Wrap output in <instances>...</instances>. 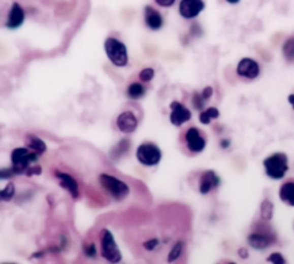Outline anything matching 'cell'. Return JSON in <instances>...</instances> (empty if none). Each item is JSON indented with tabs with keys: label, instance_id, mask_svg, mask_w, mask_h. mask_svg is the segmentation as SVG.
<instances>
[{
	"label": "cell",
	"instance_id": "obj_15",
	"mask_svg": "<svg viewBox=\"0 0 294 264\" xmlns=\"http://www.w3.org/2000/svg\"><path fill=\"white\" fill-rule=\"evenodd\" d=\"M24 11L17 3L13 4L11 8L10 15H8V20L6 22V26L8 29H17L20 28L22 23L24 22Z\"/></svg>",
	"mask_w": 294,
	"mask_h": 264
},
{
	"label": "cell",
	"instance_id": "obj_33",
	"mask_svg": "<svg viewBox=\"0 0 294 264\" xmlns=\"http://www.w3.org/2000/svg\"><path fill=\"white\" fill-rule=\"evenodd\" d=\"M14 174V171H13L12 168H7V169H2L0 170V178L2 179H8L11 178Z\"/></svg>",
	"mask_w": 294,
	"mask_h": 264
},
{
	"label": "cell",
	"instance_id": "obj_26",
	"mask_svg": "<svg viewBox=\"0 0 294 264\" xmlns=\"http://www.w3.org/2000/svg\"><path fill=\"white\" fill-rule=\"evenodd\" d=\"M154 77V70L152 68H145L139 74V78L142 82H151Z\"/></svg>",
	"mask_w": 294,
	"mask_h": 264
},
{
	"label": "cell",
	"instance_id": "obj_39",
	"mask_svg": "<svg viewBox=\"0 0 294 264\" xmlns=\"http://www.w3.org/2000/svg\"><path fill=\"white\" fill-rule=\"evenodd\" d=\"M293 227H294V223H293Z\"/></svg>",
	"mask_w": 294,
	"mask_h": 264
},
{
	"label": "cell",
	"instance_id": "obj_24",
	"mask_svg": "<svg viewBox=\"0 0 294 264\" xmlns=\"http://www.w3.org/2000/svg\"><path fill=\"white\" fill-rule=\"evenodd\" d=\"M183 247H184V243L183 241H178V243L174 246L173 248H171L170 253L168 255V262H175L176 259L179 258L182 253H183Z\"/></svg>",
	"mask_w": 294,
	"mask_h": 264
},
{
	"label": "cell",
	"instance_id": "obj_10",
	"mask_svg": "<svg viewBox=\"0 0 294 264\" xmlns=\"http://www.w3.org/2000/svg\"><path fill=\"white\" fill-rule=\"evenodd\" d=\"M237 74L244 78L254 79L260 74V65L255 60L244 58L239 61L238 65H237Z\"/></svg>",
	"mask_w": 294,
	"mask_h": 264
},
{
	"label": "cell",
	"instance_id": "obj_35",
	"mask_svg": "<svg viewBox=\"0 0 294 264\" xmlns=\"http://www.w3.org/2000/svg\"><path fill=\"white\" fill-rule=\"evenodd\" d=\"M238 254L241 258H247L248 257V250L246 248H240L238 250Z\"/></svg>",
	"mask_w": 294,
	"mask_h": 264
},
{
	"label": "cell",
	"instance_id": "obj_27",
	"mask_svg": "<svg viewBox=\"0 0 294 264\" xmlns=\"http://www.w3.org/2000/svg\"><path fill=\"white\" fill-rule=\"evenodd\" d=\"M159 245H160V241H159V239H156V238H153V239L145 241V243L143 244L144 248L148 250V252H152V250H154Z\"/></svg>",
	"mask_w": 294,
	"mask_h": 264
},
{
	"label": "cell",
	"instance_id": "obj_37",
	"mask_svg": "<svg viewBox=\"0 0 294 264\" xmlns=\"http://www.w3.org/2000/svg\"><path fill=\"white\" fill-rule=\"evenodd\" d=\"M288 103L292 105V107H293V109H294V94L288 95Z\"/></svg>",
	"mask_w": 294,
	"mask_h": 264
},
{
	"label": "cell",
	"instance_id": "obj_2",
	"mask_svg": "<svg viewBox=\"0 0 294 264\" xmlns=\"http://www.w3.org/2000/svg\"><path fill=\"white\" fill-rule=\"evenodd\" d=\"M99 183L108 194L115 200H123L130 193V187L123 180L114 177L112 175L102 174L99 176Z\"/></svg>",
	"mask_w": 294,
	"mask_h": 264
},
{
	"label": "cell",
	"instance_id": "obj_38",
	"mask_svg": "<svg viewBox=\"0 0 294 264\" xmlns=\"http://www.w3.org/2000/svg\"><path fill=\"white\" fill-rule=\"evenodd\" d=\"M227 3H230V4H237V3H239L240 0H226Z\"/></svg>",
	"mask_w": 294,
	"mask_h": 264
},
{
	"label": "cell",
	"instance_id": "obj_19",
	"mask_svg": "<svg viewBox=\"0 0 294 264\" xmlns=\"http://www.w3.org/2000/svg\"><path fill=\"white\" fill-rule=\"evenodd\" d=\"M219 116V111L217 108H215V107H209L208 109H206V111H204L203 113L200 114V117H199V120L200 122L203 123V124H209L210 121L212 120H215V118H218Z\"/></svg>",
	"mask_w": 294,
	"mask_h": 264
},
{
	"label": "cell",
	"instance_id": "obj_23",
	"mask_svg": "<svg viewBox=\"0 0 294 264\" xmlns=\"http://www.w3.org/2000/svg\"><path fill=\"white\" fill-rule=\"evenodd\" d=\"M130 149V142L128 139H122L120 143H118L115 147H114L113 152H112V157L113 158H116L121 155V154L126 153V151Z\"/></svg>",
	"mask_w": 294,
	"mask_h": 264
},
{
	"label": "cell",
	"instance_id": "obj_25",
	"mask_svg": "<svg viewBox=\"0 0 294 264\" xmlns=\"http://www.w3.org/2000/svg\"><path fill=\"white\" fill-rule=\"evenodd\" d=\"M15 194V186L13 183H8L5 188L0 192V197L3 201H11Z\"/></svg>",
	"mask_w": 294,
	"mask_h": 264
},
{
	"label": "cell",
	"instance_id": "obj_1",
	"mask_svg": "<svg viewBox=\"0 0 294 264\" xmlns=\"http://www.w3.org/2000/svg\"><path fill=\"white\" fill-rule=\"evenodd\" d=\"M38 158H39L38 154L32 152L31 149L24 147L15 148L14 151L12 152L11 155L12 160L11 168L14 171L15 175L25 174L30 166L37 163Z\"/></svg>",
	"mask_w": 294,
	"mask_h": 264
},
{
	"label": "cell",
	"instance_id": "obj_31",
	"mask_svg": "<svg viewBox=\"0 0 294 264\" xmlns=\"http://www.w3.org/2000/svg\"><path fill=\"white\" fill-rule=\"evenodd\" d=\"M42 174V167L37 164V163H35L32 166H30L28 170H27V173H25V175L27 176H34V175H41Z\"/></svg>",
	"mask_w": 294,
	"mask_h": 264
},
{
	"label": "cell",
	"instance_id": "obj_4",
	"mask_svg": "<svg viewBox=\"0 0 294 264\" xmlns=\"http://www.w3.org/2000/svg\"><path fill=\"white\" fill-rule=\"evenodd\" d=\"M105 51L108 59L116 67H124L128 64V50L123 43L116 38L109 37L105 42Z\"/></svg>",
	"mask_w": 294,
	"mask_h": 264
},
{
	"label": "cell",
	"instance_id": "obj_20",
	"mask_svg": "<svg viewBox=\"0 0 294 264\" xmlns=\"http://www.w3.org/2000/svg\"><path fill=\"white\" fill-rule=\"evenodd\" d=\"M126 94L130 99H139L145 94V87L140 83H133L126 90Z\"/></svg>",
	"mask_w": 294,
	"mask_h": 264
},
{
	"label": "cell",
	"instance_id": "obj_13",
	"mask_svg": "<svg viewBox=\"0 0 294 264\" xmlns=\"http://www.w3.org/2000/svg\"><path fill=\"white\" fill-rule=\"evenodd\" d=\"M219 183H221V178L218 177L216 173L213 170H207L200 177L199 191L201 194H208L210 191L218 186Z\"/></svg>",
	"mask_w": 294,
	"mask_h": 264
},
{
	"label": "cell",
	"instance_id": "obj_7",
	"mask_svg": "<svg viewBox=\"0 0 294 264\" xmlns=\"http://www.w3.org/2000/svg\"><path fill=\"white\" fill-rule=\"evenodd\" d=\"M170 122L175 126H181L184 123H186L191 120L192 113L188 108H186L179 101H173L170 104Z\"/></svg>",
	"mask_w": 294,
	"mask_h": 264
},
{
	"label": "cell",
	"instance_id": "obj_3",
	"mask_svg": "<svg viewBox=\"0 0 294 264\" xmlns=\"http://www.w3.org/2000/svg\"><path fill=\"white\" fill-rule=\"evenodd\" d=\"M266 174L273 179H282L288 170V158L286 154L275 153L263 161Z\"/></svg>",
	"mask_w": 294,
	"mask_h": 264
},
{
	"label": "cell",
	"instance_id": "obj_8",
	"mask_svg": "<svg viewBox=\"0 0 294 264\" xmlns=\"http://www.w3.org/2000/svg\"><path fill=\"white\" fill-rule=\"evenodd\" d=\"M186 146L191 153H201L206 148V139L197 127H190L185 134Z\"/></svg>",
	"mask_w": 294,
	"mask_h": 264
},
{
	"label": "cell",
	"instance_id": "obj_32",
	"mask_svg": "<svg viewBox=\"0 0 294 264\" xmlns=\"http://www.w3.org/2000/svg\"><path fill=\"white\" fill-rule=\"evenodd\" d=\"M200 94H201V98H203V100L206 103V101H207L210 98V96L213 95V87L212 86L205 87L204 91L201 92Z\"/></svg>",
	"mask_w": 294,
	"mask_h": 264
},
{
	"label": "cell",
	"instance_id": "obj_17",
	"mask_svg": "<svg viewBox=\"0 0 294 264\" xmlns=\"http://www.w3.org/2000/svg\"><path fill=\"white\" fill-rule=\"evenodd\" d=\"M24 142H25V145L28 146V148L31 149L32 152L37 153L38 155H42V154L45 153L47 149L46 144L44 143L41 138H38L37 136H34L31 134H28L27 136H25Z\"/></svg>",
	"mask_w": 294,
	"mask_h": 264
},
{
	"label": "cell",
	"instance_id": "obj_5",
	"mask_svg": "<svg viewBox=\"0 0 294 264\" xmlns=\"http://www.w3.org/2000/svg\"><path fill=\"white\" fill-rule=\"evenodd\" d=\"M100 240H102V256L109 263L121 262L122 254L117 247L113 233L105 228L102 232Z\"/></svg>",
	"mask_w": 294,
	"mask_h": 264
},
{
	"label": "cell",
	"instance_id": "obj_34",
	"mask_svg": "<svg viewBox=\"0 0 294 264\" xmlns=\"http://www.w3.org/2000/svg\"><path fill=\"white\" fill-rule=\"evenodd\" d=\"M176 0H155V3L161 7H170L174 5Z\"/></svg>",
	"mask_w": 294,
	"mask_h": 264
},
{
	"label": "cell",
	"instance_id": "obj_28",
	"mask_svg": "<svg viewBox=\"0 0 294 264\" xmlns=\"http://www.w3.org/2000/svg\"><path fill=\"white\" fill-rule=\"evenodd\" d=\"M84 253L87 257L94 258L96 256V247L93 243L84 245Z\"/></svg>",
	"mask_w": 294,
	"mask_h": 264
},
{
	"label": "cell",
	"instance_id": "obj_22",
	"mask_svg": "<svg viewBox=\"0 0 294 264\" xmlns=\"http://www.w3.org/2000/svg\"><path fill=\"white\" fill-rule=\"evenodd\" d=\"M283 54L289 62L294 61V36L289 37L283 45Z\"/></svg>",
	"mask_w": 294,
	"mask_h": 264
},
{
	"label": "cell",
	"instance_id": "obj_12",
	"mask_svg": "<svg viewBox=\"0 0 294 264\" xmlns=\"http://www.w3.org/2000/svg\"><path fill=\"white\" fill-rule=\"evenodd\" d=\"M55 176L56 178L59 179L60 186L62 187L63 190L69 192V194L72 195L73 199H77L78 195H80V187H78L76 179L68 174L61 173L59 170H56Z\"/></svg>",
	"mask_w": 294,
	"mask_h": 264
},
{
	"label": "cell",
	"instance_id": "obj_9",
	"mask_svg": "<svg viewBox=\"0 0 294 264\" xmlns=\"http://www.w3.org/2000/svg\"><path fill=\"white\" fill-rule=\"evenodd\" d=\"M205 8L203 0H182L179 4V13L184 19H194Z\"/></svg>",
	"mask_w": 294,
	"mask_h": 264
},
{
	"label": "cell",
	"instance_id": "obj_30",
	"mask_svg": "<svg viewBox=\"0 0 294 264\" xmlns=\"http://www.w3.org/2000/svg\"><path fill=\"white\" fill-rule=\"evenodd\" d=\"M192 103L194 105V107L197 109H201L205 106V101L201 98V94L198 93V92H195L194 94H193V99H192Z\"/></svg>",
	"mask_w": 294,
	"mask_h": 264
},
{
	"label": "cell",
	"instance_id": "obj_6",
	"mask_svg": "<svg viewBox=\"0 0 294 264\" xmlns=\"http://www.w3.org/2000/svg\"><path fill=\"white\" fill-rule=\"evenodd\" d=\"M136 156L140 164L146 167L156 166L161 161L162 153L159 146L153 143H143L137 148Z\"/></svg>",
	"mask_w": 294,
	"mask_h": 264
},
{
	"label": "cell",
	"instance_id": "obj_21",
	"mask_svg": "<svg viewBox=\"0 0 294 264\" xmlns=\"http://www.w3.org/2000/svg\"><path fill=\"white\" fill-rule=\"evenodd\" d=\"M274 215V205L269 200H265L261 204V218L263 221H270Z\"/></svg>",
	"mask_w": 294,
	"mask_h": 264
},
{
	"label": "cell",
	"instance_id": "obj_16",
	"mask_svg": "<svg viewBox=\"0 0 294 264\" xmlns=\"http://www.w3.org/2000/svg\"><path fill=\"white\" fill-rule=\"evenodd\" d=\"M145 23L152 30H159L164 24V19L152 6L145 7Z\"/></svg>",
	"mask_w": 294,
	"mask_h": 264
},
{
	"label": "cell",
	"instance_id": "obj_18",
	"mask_svg": "<svg viewBox=\"0 0 294 264\" xmlns=\"http://www.w3.org/2000/svg\"><path fill=\"white\" fill-rule=\"evenodd\" d=\"M279 197L286 205L294 207V182H287L280 186Z\"/></svg>",
	"mask_w": 294,
	"mask_h": 264
},
{
	"label": "cell",
	"instance_id": "obj_14",
	"mask_svg": "<svg viewBox=\"0 0 294 264\" xmlns=\"http://www.w3.org/2000/svg\"><path fill=\"white\" fill-rule=\"evenodd\" d=\"M247 241L251 247L257 250H262L269 247V246L275 241V236H271L269 233L255 232L251 233L248 236Z\"/></svg>",
	"mask_w": 294,
	"mask_h": 264
},
{
	"label": "cell",
	"instance_id": "obj_29",
	"mask_svg": "<svg viewBox=\"0 0 294 264\" xmlns=\"http://www.w3.org/2000/svg\"><path fill=\"white\" fill-rule=\"evenodd\" d=\"M268 262H271V263H286V259L283 257V255L280 253H274L271 254L269 257L267 258Z\"/></svg>",
	"mask_w": 294,
	"mask_h": 264
},
{
	"label": "cell",
	"instance_id": "obj_36",
	"mask_svg": "<svg viewBox=\"0 0 294 264\" xmlns=\"http://www.w3.org/2000/svg\"><path fill=\"white\" fill-rule=\"evenodd\" d=\"M221 146L223 148H227V147H230V140H227V139H223L222 142H221Z\"/></svg>",
	"mask_w": 294,
	"mask_h": 264
},
{
	"label": "cell",
	"instance_id": "obj_11",
	"mask_svg": "<svg viewBox=\"0 0 294 264\" xmlns=\"http://www.w3.org/2000/svg\"><path fill=\"white\" fill-rule=\"evenodd\" d=\"M117 129L123 134H133L138 126V120L135 114L130 111L121 113L116 118Z\"/></svg>",
	"mask_w": 294,
	"mask_h": 264
}]
</instances>
